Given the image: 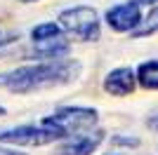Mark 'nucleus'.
Instances as JSON below:
<instances>
[{"label":"nucleus","instance_id":"nucleus-1","mask_svg":"<svg viewBox=\"0 0 158 155\" xmlns=\"http://www.w3.org/2000/svg\"><path fill=\"white\" fill-rule=\"evenodd\" d=\"M80 75V64L73 59H47L38 64L19 66L10 73L0 75V87H5L17 94H31V92L50 89L59 85L76 82Z\"/></svg>","mask_w":158,"mask_h":155},{"label":"nucleus","instance_id":"nucleus-2","mask_svg":"<svg viewBox=\"0 0 158 155\" xmlns=\"http://www.w3.org/2000/svg\"><path fill=\"white\" fill-rule=\"evenodd\" d=\"M99 113L94 108H85V106H66V108L54 110L52 115H47L40 120V125L52 127L59 132L61 139H71L76 134L90 132L97 127Z\"/></svg>","mask_w":158,"mask_h":155},{"label":"nucleus","instance_id":"nucleus-3","mask_svg":"<svg viewBox=\"0 0 158 155\" xmlns=\"http://www.w3.org/2000/svg\"><path fill=\"white\" fill-rule=\"evenodd\" d=\"M59 26L64 33H69L71 38L80 40V42H97L102 35V24H99V14L94 7L90 5H73L61 10L57 17Z\"/></svg>","mask_w":158,"mask_h":155},{"label":"nucleus","instance_id":"nucleus-4","mask_svg":"<svg viewBox=\"0 0 158 155\" xmlns=\"http://www.w3.org/2000/svg\"><path fill=\"white\" fill-rule=\"evenodd\" d=\"M59 139V132L45 125H19L12 129H0V141L14 146H45Z\"/></svg>","mask_w":158,"mask_h":155},{"label":"nucleus","instance_id":"nucleus-5","mask_svg":"<svg viewBox=\"0 0 158 155\" xmlns=\"http://www.w3.org/2000/svg\"><path fill=\"white\" fill-rule=\"evenodd\" d=\"M106 24L118 33H132L142 24V2L139 0H127V2L113 5L106 12Z\"/></svg>","mask_w":158,"mask_h":155},{"label":"nucleus","instance_id":"nucleus-6","mask_svg":"<svg viewBox=\"0 0 158 155\" xmlns=\"http://www.w3.org/2000/svg\"><path fill=\"white\" fill-rule=\"evenodd\" d=\"M135 85H137V73L127 66H120V68H113L106 73L102 87L111 97H127L135 92Z\"/></svg>","mask_w":158,"mask_h":155},{"label":"nucleus","instance_id":"nucleus-7","mask_svg":"<svg viewBox=\"0 0 158 155\" xmlns=\"http://www.w3.org/2000/svg\"><path fill=\"white\" fill-rule=\"evenodd\" d=\"M102 141H104V132L90 129V132H83V134H76L73 139H69L57 150V155H92Z\"/></svg>","mask_w":158,"mask_h":155},{"label":"nucleus","instance_id":"nucleus-8","mask_svg":"<svg viewBox=\"0 0 158 155\" xmlns=\"http://www.w3.org/2000/svg\"><path fill=\"white\" fill-rule=\"evenodd\" d=\"M69 40L64 35L59 38H50V40H38V42H33V52L31 57L40 59V61H47V59H61L69 54Z\"/></svg>","mask_w":158,"mask_h":155},{"label":"nucleus","instance_id":"nucleus-9","mask_svg":"<svg viewBox=\"0 0 158 155\" xmlns=\"http://www.w3.org/2000/svg\"><path fill=\"white\" fill-rule=\"evenodd\" d=\"M137 82L144 89H158V59L144 61L137 68Z\"/></svg>","mask_w":158,"mask_h":155},{"label":"nucleus","instance_id":"nucleus-10","mask_svg":"<svg viewBox=\"0 0 158 155\" xmlns=\"http://www.w3.org/2000/svg\"><path fill=\"white\" fill-rule=\"evenodd\" d=\"M64 35V28L54 21H45V24H38L35 28L31 31V40L38 42V40H50V38H59Z\"/></svg>","mask_w":158,"mask_h":155},{"label":"nucleus","instance_id":"nucleus-11","mask_svg":"<svg viewBox=\"0 0 158 155\" xmlns=\"http://www.w3.org/2000/svg\"><path fill=\"white\" fill-rule=\"evenodd\" d=\"M156 31H158V7H153L146 17H142V24L132 31V38H146Z\"/></svg>","mask_w":158,"mask_h":155},{"label":"nucleus","instance_id":"nucleus-12","mask_svg":"<svg viewBox=\"0 0 158 155\" xmlns=\"http://www.w3.org/2000/svg\"><path fill=\"white\" fill-rule=\"evenodd\" d=\"M111 143H116V146H139V139H135V136H113Z\"/></svg>","mask_w":158,"mask_h":155},{"label":"nucleus","instance_id":"nucleus-13","mask_svg":"<svg viewBox=\"0 0 158 155\" xmlns=\"http://www.w3.org/2000/svg\"><path fill=\"white\" fill-rule=\"evenodd\" d=\"M0 155H26V153H19V150H12V148H2V146H0Z\"/></svg>","mask_w":158,"mask_h":155},{"label":"nucleus","instance_id":"nucleus-14","mask_svg":"<svg viewBox=\"0 0 158 155\" xmlns=\"http://www.w3.org/2000/svg\"><path fill=\"white\" fill-rule=\"evenodd\" d=\"M12 40H14V38H5V35H2V31H0V47L5 45V42H12Z\"/></svg>","mask_w":158,"mask_h":155},{"label":"nucleus","instance_id":"nucleus-15","mask_svg":"<svg viewBox=\"0 0 158 155\" xmlns=\"http://www.w3.org/2000/svg\"><path fill=\"white\" fill-rule=\"evenodd\" d=\"M5 113H7V108H5V106H0V117L5 115Z\"/></svg>","mask_w":158,"mask_h":155},{"label":"nucleus","instance_id":"nucleus-16","mask_svg":"<svg viewBox=\"0 0 158 155\" xmlns=\"http://www.w3.org/2000/svg\"><path fill=\"white\" fill-rule=\"evenodd\" d=\"M151 125H153V127L158 129V117H156V120H151Z\"/></svg>","mask_w":158,"mask_h":155},{"label":"nucleus","instance_id":"nucleus-17","mask_svg":"<svg viewBox=\"0 0 158 155\" xmlns=\"http://www.w3.org/2000/svg\"><path fill=\"white\" fill-rule=\"evenodd\" d=\"M139 2H158V0H139Z\"/></svg>","mask_w":158,"mask_h":155},{"label":"nucleus","instance_id":"nucleus-18","mask_svg":"<svg viewBox=\"0 0 158 155\" xmlns=\"http://www.w3.org/2000/svg\"><path fill=\"white\" fill-rule=\"evenodd\" d=\"M19 2H38V0H19Z\"/></svg>","mask_w":158,"mask_h":155}]
</instances>
